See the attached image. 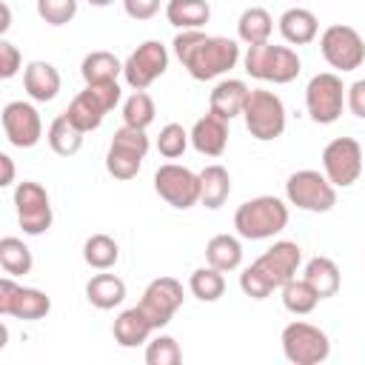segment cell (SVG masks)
Returning a JSON list of instances; mask_svg holds the SVG:
<instances>
[{"label": "cell", "mask_w": 365, "mask_h": 365, "mask_svg": "<svg viewBox=\"0 0 365 365\" xmlns=\"http://www.w3.org/2000/svg\"><path fill=\"white\" fill-rule=\"evenodd\" d=\"M165 20L185 31V29H202L211 20L208 0H168L165 3Z\"/></svg>", "instance_id": "484cf974"}, {"label": "cell", "mask_w": 365, "mask_h": 365, "mask_svg": "<svg viewBox=\"0 0 365 365\" xmlns=\"http://www.w3.org/2000/svg\"><path fill=\"white\" fill-rule=\"evenodd\" d=\"M120 97H123L120 83H94V86H86V88L68 103L66 117H68L83 134H88V131H94V128L103 125L106 114L120 103Z\"/></svg>", "instance_id": "5b68a950"}, {"label": "cell", "mask_w": 365, "mask_h": 365, "mask_svg": "<svg viewBox=\"0 0 365 365\" xmlns=\"http://www.w3.org/2000/svg\"><path fill=\"white\" fill-rule=\"evenodd\" d=\"M285 225H288V205L271 194L245 200L234 211V228L242 240H271Z\"/></svg>", "instance_id": "3957f363"}, {"label": "cell", "mask_w": 365, "mask_h": 365, "mask_svg": "<svg viewBox=\"0 0 365 365\" xmlns=\"http://www.w3.org/2000/svg\"><path fill=\"white\" fill-rule=\"evenodd\" d=\"M205 262L214 265V268H220L222 274L240 268V262H242V245H240V240L231 237V234L211 237L208 245H205Z\"/></svg>", "instance_id": "4dcf8cb0"}, {"label": "cell", "mask_w": 365, "mask_h": 365, "mask_svg": "<svg viewBox=\"0 0 365 365\" xmlns=\"http://www.w3.org/2000/svg\"><path fill=\"white\" fill-rule=\"evenodd\" d=\"M279 34L291 46H308L319 34V20H317V14L311 9L294 6V9L282 11V17H279Z\"/></svg>", "instance_id": "603a6c76"}, {"label": "cell", "mask_w": 365, "mask_h": 365, "mask_svg": "<svg viewBox=\"0 0 365 365\" xmlns=\"http://www.w3.org/2000/svg\"><path fill=\"white\" fill-rule=\"evenodd\" d=\"M123 9L131 20H151L160 11V0H123Z\"/></svg>", "instance_id": "b9f144b4"}, {"label": "cell", "mask_w": 365, "mask_h": 365, "mask_svg": "<svg viewBox=\"0 0 365 365\" xmlns=\"http://www.w3.org/2000/svg\"><path fill=\"white\" fill-rule=\"evenodd\" d=\"M37 14L48 26H66L77 14V0H37Z\"/></svg>", "instance_id": "f35d334b"}, {"label": "cell", "mask_w": 365, "mask_h": 365, "mask_svg": "<svg viewBox=\"0 0 365 365\" xmlns=\"http://www.w3.org/2000/svg\"><path fill=\"white\" fill-rule=\"evenodd\" d=\"M228 194H231V174H228V168L217 165V163L205 165L200 171V202L214 211V208H220L228 200Z\"/></svg>", "instance_id": "d4e9b609"}, {"label": "cell", "mask_w": 365, "mask_h": 365, "mask_svg": "<svg viewBox=\"0 0 365 365\" xmlns=\"http://www.w3.org/2000/svg\"><path fill=\"white\" fill-rule=\"evenodd\" d=\"M345 106L351 108L354 117L365 120V80H356L345 88Z\"/></svg>", "instance_id": "60d3db41"}, {"label": "cell", "mask_w": 365, "mask_h": 365, "mask_svg": "<svg viewBox=\"0 0 365 365\" xmlns=\"http://www.w3.org/2000/svg\"><path fill=\"white\" fill-rule=\"evenodd\" d=\"M285 197L291 205L302 208V211H311V214H325L336 205V185L314 171V168H302V171H294L285 182Z\"/></svg>", "instance_id": "9c48e42d"}, {"label": "cell", "mask_w": 365, "mask_h": 365, "mask_svg": "<svg viewBox=\"0 0 365 365\" xmlns=\"http://www.w3.org/2000/svg\"><path fill=\"white\" fill-rule=\"evenodd\" d=\"M168 68V48L160 40L140 43L125 60H123V80L134 91H145L157 77H163Z\"/></svg>", "instance_id": "4fadbf2b"}, {"label": "cell", "mask_w": 365, "mask_h": 365, "mask_svg": "<svg viewBox=\"0 0 365 365\" xmlns=\"http://www.w3.org/2000/svg\"><path fill=\"white\" fill-rule=\"evenodd\" d=\"M322 174L336 185L348 188L362 174V145L354 137H336L322 148Z\"/></svg>", "instance_id": "9a60e30c"}, {"label": "cell", "mask_w": 365, "mask_h": 365, "mask_svg": "<svg viewBox=\"0 0 365 365\" xmlns=\"http://www.w3.org/2000/svg\"><path fill=\"white\" fill-rule=\"evenodd\" d=\"M188 291H191L200 302H217V299L225 294V277H222V271L214 268V265L194 268L191 277H188Z\"/></svg>", "instance_id": "d6a6232c"}, {"label": "cell", "mask_w": 365, "mask_h": 365, "mask_svg": "<svg viewBox=\"0 0 365 365\" xmlns=\"http://www.w3.org/2000/svg\"><path fill=\"white\" fill-rule=\"evenodd\" d=\"M154 191L171 208H180V211L194 208L200 202V174H194L185 165L165 163L154 171Z\"/></svg>", "instance_id": "5bb4252c"}, {"label": "cell", "mask_w": 365, "mask_h": 365, "mask_svg": "<svg viewBox=\"0 0 365 365\" xmlns=\"http://www.w3.org/2000/svg\"><path fill=\"white\" fill-rule=\"evenodd\" d=\"M88 3H91V6H97V9H103V6H111L114 0H88Z\"/></svg>", "instance_id": "f6af8a7d"}, {"label": "cell", "mask_w": 365, "mask_h": 365, "mask_svg": "<svg viewBox=\"0 0 365 365\" xmlns=\"http://www.w3.org/2000/svg\"><path fill=\"white\" fill-rule=\"evenodd\" d=\"M180 305H182V282L174 277L151 279L140 299V308L145 311V317L151 319L154 328H165L174 319V314L180 311Z\"/></svg>", "instance_id": "e0dca14e"}, {"label": "cell", "mask_w": 365, "mask_h": 365, "mask_svg": "<svg viewBox=\"0 0 365 365\" xmlns=\"http://www.w3.org/2000/svg\"><path fill=\"white\" fill-rule=\"evenodd\" d=\"M51 311V299L40 288L17 285L11 277L0 279V314L14 319H43Z\"/></svg>", "instance_id": "2e32d148"}, {"label": "cell", "mask_w": 365, "mask_h": 365, "mask_svg": "<svg viewBox=\"0 0 365 365\" xmlns=\"http://www.w3.org/2000/svg\"><path fill=\"white\" fill-rule=\"evenodd\" d=\"M188 143H191V134H188L180 123H168V125H163V128H160L157 151H160L165 160H177V157H182V154H185Z\"/></svg>", "instance_id": "8d00e7d4"}, {"label": "cell", "mask_w": 365, "mask_h": 365, "mask_svg": "<svg viewBox=\"0 0 365 365\" xmlns=\"http://www.w3.org/2000/svg\"><path fill=\"white\" fill-rule=\"evenodd\" d=\"M282 354L288 362L294 365H319L331 356V339L322 328L311 325V322H302V319H294L282 328Z\"/></svg>", "instance_id": "52a82bcc"}, {"label": "cell", "mask_w": 365, "mask_h": 365, "mask_svg": "<svg viewBox=\"0 0 365 365\" xmlns=\"http://www.w3.org/2000/svg\"><path fill=\"white\" fill-rule=\"evenodd\" d=\"M9 26H11V11H9V6L3 3V23H0V31H9Z\"/></svg>", "instance_id": "ee69618b"}, {"label": "cell", "mask_w": 365, "mask_h": 365, "mask_svg": "<svg viewBox=\"0 0 365 365\" xmlns=\"http://www.w3.org/2000/svg\"><path fill=\"white\" fill-rule=\"evenodd\" d=\"M0 265L9 277H26L34 265L31 248L17 237H3L0 240Z\"/></svg>", "instance_id": "836d02e7"}, {"label": "cell", "mask_w": 365, "mask_h": 365, "mask_svg": "<svg viewBox=\"0 0 365 365\" xmlns=\"http://www.w3.org/2000/svg\"><path fill=\"white\" fill-rule=\"evenodd\" d=\"M86 299L100 311H111L125 299V282L117 274H94L86 282Z\"/></svg>", "instance_id": "cb8c5ba5"}, {"label": "cell", "mask_w": 365, "mask_h": 365, "mask_svg": "<svg viewBox=\"0 0 365 365\" xmlns=\"http://www.w3.org/2000/svg\"><path fill=\"white\" fill-rule=\"evenodd\" d=\"M174 54L194 80H214L228 74L240 63V46L231 37L202 34L200 29H185L174 37Z\"/></svg>", "instance_id": "6da1fadb"}, {"label": "cell", "mask_w": 365, "mask_h": 365, "mask_svg": "<svg viewBox=\"0 0 365 365\" xmlns=\"http://www.w3.org/2000/svg\"><path fill=\"white\" fill-rule=\"evenodd\" d=\"M248 94H251V88H248L242 80H237V77L220 80V83L214 86L211 97H208V111H214L217 117H222V120L231 123L234 117L242 114Z\"/></svg>", "instance_id": "ffe728a7"}, {"label": "cell", "mask_w": 365, "mask_h": 365, "mask_svg": "<svg viewBox=\"0 0 365 365\" xmlns=\"http://www.w3.org/2000/svg\"><path fill=\"white\" fill-rule=\"evenodd\" d=\"M154 331H157V328L151 325V319L145 317V311H143L140 305L125 308V311L114 319V325H111V334H114L117 345H123V348H137V345L148 342Z\"/></svg>", "instance_id": "44dd1931"}, {"label": "cell", "mask_w": 365, "mask_h": 365, "mask_svg": "<svg viewBox=\"0 0 365 365\" xmlns=\"http://www.w3.org/2000/svg\"><path fill=\"white\" fill-rule=\"evenodd\" d=\"M274 31V17L262 9V6H251L240 14L237 20V34L245 46H259V43H268Z\"/></svg>", "instance_id": "f1b7e54d"}, {"label": "cell", "mask_w": 365, "mask_h": 365, "mask_svg": "<svg viewBox=\"0 0 365 365\" xmlns=\"http://www.w3.org/2000/svg\"><path fill=\"white\" fill-rule=\"evenodd\" d=\"M299 265H302V248L291 240H277L240 274V288L251 299H265L271 297L274 288H282L288 279H294Z\"/></svg>", "instance_id": "7a4b0ae2"}, {"label": "cell", "mask_w": 365, "mask_h": 365, "mask_svg": "<svg viewBox=\"0 0 365 365\" xmlns=\"http://www.w3.org/2000/svg\"><path fill=\"white\" fill-rule=\"evenodd\" d=\"M145 362L148 365H180L182 362V351H180V345H177L174 336L157 334L145 345Z\"/></svg>", "instance_id": "74e56055"}, {"label": "cell", "mask_w": 365, "mask_h": 365, "mask_svg": "<svg viewBox=\"0 0 365 365\" xmlns=\"http://www.w3.org/2000/svg\"><path fill=\"white\" fill-rule=\"evenodd\" d=\"M154 114H157L154 100L145 91H131L128 100L123 103V125H131V128H143L145 131L154 123Z\"/></svg>", "instance_id": "d590c367"}, {"label": "cell", "mask_w": 365, "mask_h": 365, "mask_svg": "<svg viewBox=\"0 0 365 365\" xmlns=\"http://www.w3.org/2000/svg\"><path fill=\"white\" fill-rule=\"evenodd\" d=\"M148 154V137L143 128L120 125L111 137L108 154H106V171L114 180H134L143 168V160Z\"/></svg>", "instance_id": "ba28073f"}, {"label": "cell", "mask_w": 365, "mask_h": 365, "mask_svg": "<svg viewBox=\"0 0 365 365\" xmlns=\"http://www.w3.org/2000/svg\"><path fill=\"white\" fill-rule=\"evenodd\" d=\"M242 63L254 80L274 83V86H285V83L297 80L302 71L299 54L291 46H274L271 40L259 43V46H248Z\"/></svg>", "instance_id": "277c9868"}, {"label": "cell", "mask_w": 365, "mask_h": 365, "mask_svg": "<svg viewBox=\"0 0 365 365\" xmlns=\"http://www.w3.org/2000/svg\"><path fill=\"white\" fill-rule=\"evenodd\" d=\"M83 259H86V265H91L97 271H108L120 259V245L108 234H91L83 242Z\"/></svg>", "instance_id": "1f68e13d"}, {"label": "cell", "mask_w": 365, "mask_h": 365, "mask_svg": "<svg viewBox=\"0 0 365 365\" xmlns=\"http://www.w3.org/2000/svg\"><path fill=\"white\" fill-rule=\"evenodd\" d=\"M80 74L86 80V86L94 83H117V77L123 74V60L111 51H91L83 57L80 63Z\"/></svg>", "instance_id": "4316f807"}, {"label": "cell", "mask_w": 365, "mask_h": 365, "mask_svg": "<svg viewBox=\"0 0 365 365\" xmlns=\"http://www.w3.org/2000/svg\"><path fill=\"white\" fill-rule=\"evenodd\" d=\"M23 88L34 103H48L60 91V71L46 60H31L23 71Z\"/></svg>", "instance_id": "7402d4cb"}, {"label": "cell", "mask_w": 365, "mask_h": 365, "mask_svg": "<svg viewBox=\"0 0 365 365\" xmlns=\"http://www.w3.org/2000/svg\"><path fill=\"white\" fill-rule=\"evenodd\" d=\"M191 145L205 157H220L228 145V120L217 117L214 111L202 114L191 128Z\"/></svg>", "instance_id": "d6986e66"}, {"label": "cell", "mask_w": 365, "mask_h": 365, "mask_svg": "<svg viewBox=\"0 0 365 365\" xmlns=\"http://www.w3.org/2000/svg\"><path fill=\"white\" fill-rule=\"evenodd\" d=\"M14 208H17V222L23 228V234L29 237H40L51 228V200L48 191L34 182V180H23L14 188Z\"/></svg>", "instance_id": "7c38bea8"}, {"label": "cell", "mask_w": 365, "mask_h": 365, "mask_svg": "<svg viewBox=\"0 0 365 365\" xmlns=\"http://www.w3.org/2000/svg\"><path fill=\"white\" fill-rule=\"evenodd\" d=\"M0 165H3V180H0V185H11V182H14V163H11V157H9V154H0Z\"/></svg>", "instance_id": "7bdbcfd3"}, {"label": "cell", "mask_w": 365, "mask_h": 365, "mask_svg": "<svg viewBox=\"0 0 365 365\" xmlns=\"http://www.w3.org/2000/svg\"><path fill=\"white\" fill-rule=\"evenodd\" d=\"M302 277L314 285V291L319 294V299L334 297V294L339 291V285H342L339 268H336V262H334L331 257H314V259H308Z\"/></svg>", "instance_id": "83f0119b"}, {"label": "cell", "mask_w": 365, "mask_h": 365, "mask_svg": "<svg viewBox=\"0 0 365 365\" xmlns=\"http://www.w3.org/2000/svg\"><path fill=\"white\" fill-rule=\"evenodd\" d=\"M242 120L254 140H277L285 131V103L268 88H251L242 108Z\"/></svg>", "instance_id": "8992f818"}, {"label": "cell", "mask_w": 365, "mask_h": 365, "mask_svg": "<svg viewBox=\"0 0 365 365\" xmlns=\"http://www.w3.org/2000/svg\"><path fill=\"white\" fill-rule=\"evenodd\" d=\"M319 51L325 57V63L336 71H354L365 63V43L362 34L354 26L336 23L328 26L319 37Z\"/></svg>", "instance_id": "8fae6325"}, {"label": "cell", "mask_w": 365, "mask_h": 365, "mask_svg": "<svg viewBox=\"0 0 365 365\" xmlns=\"http://www.w3.org/2000/svg\"><path fill=\"white\" fill-rule=\"evenodd\" d=\"M0 120H3L6 140L14 148H34L43 137V120L31 103H23V100L6 103Z\"/></svg>", "instance_id": "ac0fdd59"}, {"label": "cell", "mask_w": 365, "mask_h": 365, "mask_svg": "<svg viewBox=\"0 0 365 365\" xmlns=\"http://www.w3.org/2000/svg\"><path fill=\"white\" fill-rule=\"evenodd\" d=\"M46 140H48L51 151L60 154V157H71V154H77V151L83 148V131L66 117V111L57 114V117L48 123Z\"/></svg>", "instance_id": "f546056e"}, {"label": "cell", "mask_w": 365, "mask_h": 365, "mask_svg": "<svg viewBox=\"0 0 365 365\" xmlns=\"http://www.w3.org/2000/svg\"><path fill=\"white\" fill-rule=\"evenodd\" d=\"M317 302H319V294L314 291V285L302 277V279H288L285 285H282V305L291 311V314H297V317H305V314H311L314 308H317Z\"/></svg>", "instance_id": "e575fe53"}, {"label": "cell", "mask_w": 365, "mask_h": 365, "mask_svg": "<svg viewBox=\"0 0 365 365\" xmlns=\"http://www.w3.org/2000/svg\"><path fill=\"white\" fill-rule=\"evenodd\" d=\"M305 108L308 117L319 125H331L339 120L345 108V86L334 71L314 74L305 86Z\"/></svg>", "instance_id": "30bf717a"}, {"label": "cell", "mask_w": 365, "mask_h": 365, "mask_svg": "<svg viewBox=\"0 0 365 365\" xmlns=\"http://www.w3.org/2000/svg\"><path fill=\"white\" fill-rule=\"evenodd\" d=\"M20 66H23V57H20L17 46L3 37V40H0V77H3V80H11V77L20 71Z\"/></svg>", "instance_id": "ab89813d"}]
</instances>
